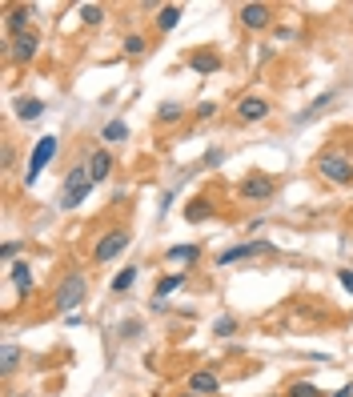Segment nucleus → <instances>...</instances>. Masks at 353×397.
I'll return each instance as SVG.
<instances>
[{"label":"nucleus","instance_id":"obj_19","mask_svg":"<svg viewBox=\"0 0 353 397\" xmlns=\"http://www.w3.org/2000/svg\"><path fill=\"white\" fill-rule=\"evenodd\" d=\"M177 21H181V4H165V8H161V12H157V24H161V28H177Z\"/></svg>","mask_w":353,"mask_h":397},{"label":"nucleus","instance_id":"obj_6","mask_svg":"<svg viewBox=\"0 0 353 397\" xmlns=\"http://www.w3.org/2000/svg\"><path fill=\"white\" fill-rule=\"evenodd\" d=\"M265 249H269V241H245V245H237V249H225V253H221V265H233V261L265 253Z\"/></svg>","mask_w":353,"mask_h":397},{"label":"nucleus","instance_id":"obj_31","mask_svg":"<svg viewBox=\"0 0 353 397\" xmlns=\"http://www.w3.org/2000/svg\"><path fill=\"white\" fill-rule=\"evenodd\" d=\"M341 285H345V289L353 293V269H341Z\"/></svg>","mask_w":353,"mask_h":397},{"label":"nucleus","instance_id":"obj_28","mask_svg":"<svg viewBox=\"0 0 353 397\" xmlns=\"http://www.w3.org/2000/svg\"><path fill=\"white\" fill-rule=\"evenodd\" d=\"M125 52H129V56H141V52H145V36H125Z\"/></svg>","mask_w":353,"mask_h":397},{"label":"nucleus","instance_id":"obj_13","mask_svg":"<svg viewBox=\"0 0 353 397\" xmlns=\"http://www.w3.org/2000/svg\"><path fill=\"white\" fill-rule=\"evenodd\" d=\"M209 217H213V205L205 197H193L185 205V221H209Z\"/></svg>","mask_w":353,"mask_h":397},{"label":"nucleus","instance_id":"obj_22","mask_svg":"<svg viewBox=\"0 0 353 397\" xmlns=\"http://www.w3.org/2000/svg\"><path fill=\"white\" fill-rule=\"evenodd\" d=\"M17 361H21V350H17V345H4V350H0V369H4V374H12Z\"/></svg>","mask_w":353,"mask_h":397},{"label":"nucleus","instance_id":"obj_9","mask_svg":"<svg viewBox=\"0 0 353 397\" xmlns=\"http://www.w3.org/2000/svg\"><path fill=\"white\" fill-rule=\"evenodd\" d=\"M189 389H193V394H217V389H221V377L209 374V369H197V374L189 377Z\"/></svg>","mask_w":353,"mask_h":397},{"label":"nucleus","instance_id":"obj_24","mask_svg":"<svg viewBox=\"0 0 353 397\" xmlns=\"http://www.w3.org/2000/svg\"><path fill=\"white\" fill-rule=\"evenodd\" d=\"M289 397H325L313 381H297V385H289Z\"/></svg>","mask_w":353,"mask_h":397},{"label":"nucleus","instance_id":"obj_33","mask_svg":"<svg viewBox=\"0 0 353 397\" xmlns=\"http://www.w3.org/2000/svg\"><path fill=\"white\" fill-rule=\"evenodd\" d=\"M185 397H189V394H185Z\"/></svg>","mask_w":353,"mask_h":397},{"label":"nucleus","instance_id":"obj_17","mask_svg":"<svg viewBox=\"0 0 353 397\" xmlns=\"http://www.w3.org/2000/svg\"><path fill=\"white\" fill-rule=\"evenodd\" d=\"M17 113H21L24 120H36L41 113H45V100H36V96H24L21 105H17Z\"/></svg>","mask_w":353,"mask_h":397},{"label":"nucleus","instance_id":"obj_10","mask_svg":"<svg viewBox=\"0 0 353 397\" xmlns=\"http://www.w3.org/2000/svg\"><path fill=\"white\" fill-rule=\"evenodd\" d=\"M269 17H273V12H269V4H245V8H241V21L249 24V28H265Z\"/></svg>","mask_w":353,"mask_h":397},{"label":"nucleus","instance_id":"obj_26","mask_svg":"<svg viewBox=\"0 0 353 397\" xmlns=\"http://www.w3.org/2000/svg\"><path fill=\"white\" fill-rule=\"evenodd\" d=\"M81 17H85L89 24H100V21H105V8H100V4H85V8H81Z\"/></svg>","mask_w":353,"mask_h":397},{"label":"nucleus","instance_id":"obj_20","mask_svg":"<svg viewBox=\"0 0 353 397\" xmlns=\"http://www.w3.org/2000/svg\"><path fill=\"white\" fill-rule=\"evenodd\" d=\"M89 193H93V181H89V185H81V189H69V193L61 197V209H72V205H81Z\"/></svg>","mask_w":353,"mask_h":397},{"label":"nucleus","instance_id":"obj_21","mask_svg":"<svg viewBox=\"0 0 353 397\" xmlns=\"http://www.w3.org/2000/svg\"><path fill=\"white\" fill-rule=\"evenodd\" d=\"M137 273H141V269H133V265H129L125 273L113 277V289H117V293H129V289H133V281H137Z\"/></svg>","mask_w":353,"mask_h":397},{"label":"nucleus","instance_id":"obj_30","mask_svg":"<svg viewBox=\"0 0 353 397\" xmlns=\"http://www.w3.org/2000/svg\"><path fill=\"white\" fill-rule=\"evenodd\" d=\"M213 113H217V105H213V100H205V105H197V117H201V120H209Z\"/></svg>","mask_w":353,"mask_h":397},{"label":"nucleus","instance_id":"obj_32","mask_svg":"<svg viewBox=\"0 0 353 397\" xmlns=\"http://www.w3.org/2000/svg\"><path fill=\"white\" fill-rule=\"evenodd\" d=\"M333 397H353V389H350V385H345V389H337V394H333Z\"/></svg>","mask_w":353,"mask_h":397},{"label":"nucleus","instance_id":"obj_16","mask_svg":"<svg viewBox=\"0 0 353 397\" xmlns=\"http://www.w3.org/2000/svg\"><path fill=\"white\" fill-rule=\"evenodd\" d=\"M189 65H193L197 72H217V69H221V56H217V52H197Z\"/></svg>","mask_w":353,"mask_h":397},{"label":"nucleus","instance_id":"obj_29","mask_svg":"<svg viewBox=\"0 0 353 397\" xmlns=\"http://www.w3.org/2000/svg\"><path fill=\"white\" fill-rule=\"evenodd\" d=\"M17 253H21V245H17V241H4V249H0V257H4V261H17Z\"/></svg>","mask_w":353,"mask_h":397},{"label":"nucleus","instance_id":"obj_27","mask_svg":"<svg viewBox=\"0 0 353 397\" xmlns=\"http://www.w3.org/2000/svg\"><path fill=\"white\" fill-rule=\"evenodd\" d=\"M233 329H237V321H233V317H217V325H213V333H217V337H229Z\"/></svg>","mask_w":353,"mask_h":397},{"label":"nucleus","instance_id":"obj_23","mask_svg":"<svg viewBox=\"0 0 353 397\" xmlns=\"http://www.w3.org/2000/svg\"><path fill=\"white\" fill-rule=\"evenodd\" d=\"M181 117H185V109H181L177 100H165V105H161V120H165V125H177Z\"/></svg>","mask_w":353,"mask_h":397},{"label":"nucleus","instance_id":"obj_15","mask_svg":"<svg viewBox=\"0 0 353 397\" xmlns=\"http://www.w3.org/2000/svg\"><path fill=\"white\" fill-rule=\"evenodd\" d=\"M28 17H32V8H12V12H8V32H12V36H24V28H28Z\"/></svg>","mask_w":353,"mask_h":397},{"label":"nucleus","instance_id":"obj_5","mask_svg":"<svg viewBox=\"0 0 353 397\" xmlns=\"http://www.w3.org/2000/svg\"><path fill=\"white\" fill-rule=\"evenodd\" d=\"M273 181H269V177H265V173H253V177H245V181H241V197H249V201H269V197H273Z\"/></svg>","mask_w":353,"mask_h":397},{"label":"nucleus","instance_id":"obj_4","mask_svg":"<svg viewBox=\"0 0 353 397\" xmlns=\"http://www.w3.org/2000/svg\"><path fill=\"white\" fill-rule=\"evenodd\" d=\"M125 245H129V233H125V229H113V233H105L100 241H96L93 257L100 261V265H109L113 257H120V253H125Z\"/></svg>","mask_w":353,"mask_h":397},{"label":"nucleus","instance_id":"obj_18","mask_svg":"<svg viewBox=\"0 0 353 397\" xmlns=\"http://www.w3.org/2000/svg\"><path fill=\"white\" fill-rule=\"evenodd\" d=\"M197 257H201V245H173L169 249V261H189L193 265Z\"/></svg>","mask_w":353,"mask_h":397},{"label":"nucleus","instance_id":"obj_7","mask_svg":"<svg viewBox=\"0 0 353 397\" xmlns=\"http://www.w3.org/2000/svg\"><path fill=\"white\" fill-rule=\"evenodd\" d=\"M237 117L241 120H265L269 117V105H265L261 96H245V100L237 105Z\"/></svg>","mask_w":353,"mask_h":397},{"label":"nucleus","instance_id":"obj_14","mask_svg":"<svg viewBox=\"0 0 353 397\" xmlns=\"http://www.w3.org/2000/svg\"><path fill=\"white\" fill-rule=\"evenodd\" d=\"M185 285V273H169V277L157 281V289H153V301H161V297H169L173 289H181Z\"/></svg>","mask_w":353,"mask_h":397},{"label":"nucleus","instance_id":"obj_25","mask_svg":"<svg viewBox=\"0 0 353 397\" xmlns=\"http://www.w3.org/2000/svg\"><path fill=\"white\" fill-rule=\"evenodd\" d=\"M100 137H105V140H125V137H129V129H125V120H109Z\"/></svg>","mask_w":353,"mask_h":397},{"label":"nucleus","instance_id":"obj_1","mask_svg":"<svg viewBox=\"0 0 353 397\" xmlns=\"http://www.w3.org/2000/svg\"><path fill=\"white\" fill-rule=\"evenodd\" d=\"M317 173H321L325 181H333V185H350L353 181V164H350V157H341V153H321V157H317Z\"/></svg>","mask_w":353,"mask_h":397},{"label":"nucleus","instance_id":"obj_3","mask_svg":"<svg viewBox=\"0 0 353 397\" xmlns=\"http://www.w3.org/2000/svg\"><path fill=\"white\" fill-rule=\"evenodd\" d=\"M52 153H56V137H41L32 144V157H28V177H24V185H36V177L45 173V164L52 161Z\"/></svg>","mask_w":353,"mask_h":397},{"label":"nucleus","instance_id":"obj_11","mask_svg":"<svg viewBox=\"0 0 353 397\" xmlns=\"http://www.w3.org/2000/svg\"><path fill=\"white\" fill-rule=\"evenodd\" d=\"M8 273H12V285H17V293H21V297H28V293H32V269H28V261H17Z\"/></svg>","mask_w":353,"mask_h":397},{"label":"nucleus","instance_id":"obj_12","mask_svg":"<svg viewBox=\"0 0 353 397\" xmlns=\"http://www.w3.org/2000/svg\"><path fill=\"white\" fill-rule=\"evenodd\" d=\"M36 48H41V41H36L32 32H24V36L12 41V56H17V61H32V56H36Z\"/></svg>","mask_w":353,"mask_h":397},{"label":"nucleus","instance_id":"obj_8","mask_svg":"<svg viewBox=\"0 0 353 397\" xmlns=\"http://www.w3.org/2000/svg\"><path fill=\"white\" fill-rule=\"evenodd\" d=\"M85 169H89L93 185H96V181H105V177H109V169H113V157H109V149H96L93 157H89V164H85Z\"/></svg>","mask_w":353,"mask_h":397},{"label":"nucleus","instance_id":"obj_2","mask_svg":"<svg viewBox=\"0 0 353 397\" xmlns=\"http://www.w3.org/2000/svg\"><path fill=\"white\" fill-rule=\"evenodd\" d=\"M85 289H89L85 277H81V273H69V277L61 281V289H56V309H61V313H72L76 305L85 301Z\"/></svg>","mask_w":353,"mask_h":397}]
</instances>
